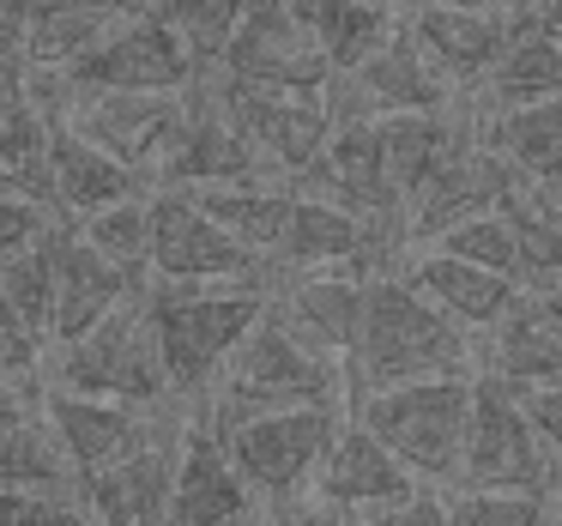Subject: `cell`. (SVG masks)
<instances>
[{"label": "cell", "instance_id": "cell-15", "mask_svg": "<svg viewBox=\"0 0 562 526\" xmlns=\"http://www.w3.org/2000/svg\"><path fill=\"white\" fill-rule=\"evenodd\" d=\"M37 417L55 429L67 466H74L79 478L110 472V466H122L127 454H139L158 436V429H151V412H127V405L86 400V393H61V388H49L37 400Z\"/></svg>", "mask_w": 562, "mask_h": 526}, {"label": "cell", "instance_id": "cell-10", "mask_svg": "<svg viewBox=\"0 0 562 526\" xmlns=\"http://www.w3.org/2000/svg\"><path fill=\"white\" fill-rule=\"evenodd\" d=\"M61 127L103 158H115L127 176H151L164 146L182 127V91H74Z\"/></svg>", "mask_w": 562, "mask_h": 526}, {"label": "cell", "instance_id": "cell-27", "mask_svg": "<svg viewBox=\"0 0 562 526\" xmlns=\"http://www.w3.org/2000/svg\"><path fill=\"white\" fill-rule=\"evenodd\" d=\"M139 194V182L115 158H103L98 146L74 139L67 127H49V212L61 224H79L91 212L115 206V200Z\"/></svg>", "mask_w": 562, "mask_h": 526}, {"label": "cell", "instance_id": "cell-11", "mask_svg": "<svg viewBox=\"0 0 562 526\" xmlns=\"http://www.w3.org/2000/svg\"><path fill=\"white\" fill-rule=\"evenodd\" d=\"M218 79V74H212ZM224 110H231L236 134H243V146L255 152L260 176L272 182V170L279 176H296L303 182L308 170L321 164V152H327L333 139V115L321 98H279V91H236L224 86Z\"/></svg>", "mask_w": 562, "mask_h": 526}, {"label": "cell", "instance_id": "cell-6", "mask_svg": "<svg viewBox=\"0 0 562 526\" xmlns=\"http://www.w3.org/2000/svg\"><path fill=\"white\" fill-rule=\"evenodd\" d=\"M333 436H339V405H296V412L236 424L231 436H218V448L236 466V478L248 484V496L284 508L308 484V472L321 466Z\"/></svg>", "mask_w": 562, "mask_h": 526}, {"label": "cell", "instance_id": "cell-3", "mask_svg": "<svg viewBox=\"0 0 562 526\" xmlns=\"http://www.w3.org/2000/svg\"><path fill=\"white\" fill-rule=\"evenodd\" d=\"M146 327L164 363V388L200 400L231 357V345L267 315V291L260 284H231V291H200V284H146Z\"/></svg>", "mask_w": 562, "mask_h": 526}, {"label": "cell", "instance_id": "cell-9", "mask_svg": "<svg viewBox=\"0 0 562 526\" xmlns=\"http://www.w3.org/2000/svg\"><path fill=\"white\" fill-rule=\"evenodd\" d=\"M146 272L158 284H206V279L260 284L267 279V267L255 255H243L182 188H164V194L146 200Z\"/></svg>", "mask_w": 562, "mask_h": 526}, {"label": "cell", "instance_id": "cell-16", "mask_svg": "<svg viewBox=\"0 0 562 526\" xmlns=\"http://www.w3.org/2000/svg\"><path fill=\"white\" fill-rule=\"evenodd\" d=\"M255 496L224 460V448L200 424L176 429V478H170V521L164 526H248Z\"/></svg>", "mask_w": 562, "mask_h": 526}, {"label": "cell", "instance_id": "cell-34", "mask_svg": "<svg viewBox=\"0 0 562 526\" xmlns=\"http://www.w3.org/2000/svg\"><path fill=\"white\" fill-rule=\"evenodd\" d=\"M0 333L37 357L49 351V260H43V236L0 260Z\"/></svg>", "mask_w": 562, "mask_h": 526}, {"label": "cell", "instance_id": "cell-36", "mask_svg": "<svg viewBox=\"0 0 562 526\" xmlns=\"http://www.w3.org/2000/svg\"><path fill=\"white\" fill-rule=\"evenodd\" d=\"M79 236H86L91 255H103L110 267H122L127 279H146V200H139V194H127V200H115V206L91 212Z\"/></svg>", "mask_w": 562, "mask_h": 526}, {"label": "cell", "instance_id": "cell-1", "mask_svg": "<svg viewBox=\"0 0 562 526\" xmlns=\"http://www.w3.org/2000/svg\"><path fill=\"white\" fill-rule=\"evenodd\" d=\"M472 376V345L448 315L424 303L405 279L393 272H369L357 291V321L339 357L345 405L369 400L387 388H412V381H448Z\"/></svg>", "mask_w": 562, "mask_h": 526}, {"label": "cell", "instance_id": "cell-5", "mask_svg": "<svg viewBox=\"0 0 562 526\" xmlns=\"http://www.w3.org/2000/svg\"><path fill=\"white\" fill-rule=\"evenodd\" d=\"M139 291H146V284H139ZM139 291L127 296V303H115L86 339L55 345V388L61 393L110 400V405H127V412H158V405L170 400Z\"/></svg>", "mask_w": 562, "mask_h": 526}, {"label": "cell", "instance_id": "cell-43", "mask_svg": "<svg viewBox=\"0 0 562 526\" xmlns=\"http://www.w3.org/2000/svg\"><path fill=\"white\" fill-rule=\"evenodd\" d=\"M0 526H49V502L19 496V490H0Z\"/></svg>", "mask_w": 562, "mask_h": 526}, {"label": "cell", "instance_id": "cell-37", "mask_svg": "<svg viewBox=\"0 0 562 526\" xmlns=\"http://www.w3.org/2000/svg\"><path fill=\"white\" fill-rule=\"evenodd\" d=\"M429 248H436V255L465 260V267H484V272H502V279H520L514 236H508V224H502L496 212H484V219H465V224H453V231L429 236Z\"/></svg>", "mask_w": 562, "mask_h": 526}, {"label": "cell", "instance_id": "cell-28", "mask_svg": "<svg viewBox=\"0 0 562 526\" xmlns=\"http://www.w3.org/2000/svg\"><path fill=\"white\" fill-rule=\"evenodd\" d=\"M496 219L514 236V260H520V291H557V267H562V219H557V188L520 182L496 200Z\"/></svg>", "mask_w": 562, "mask_h": 526}, {"label": "cell", "instance_id": "cell-33", "mask_svg": "<svg viewBox=\"0 0 562 526\" xmlns=\"http://www.w3.org/2000/svg\"><path fill=\"white\" fill-rule=\"evenodd\" d=\"M122 19H103L74 0H31V31H25V67L43 74H67L74 61H86Z\"/></svg>", "mask_w": 562, "mask_h": 526}, {"label": "cell", "instance_id": "cell-13", "mask_svg": "<svg viewBox=\"0 0 562 526\" xmlns=\"http://www.w3.org/2000/svg\"><path fill=\"white\" fill-rule=\"evenodd\" d=\"M74 91H188L194 67H188L182 43L158 25L151 13H134L86 55L67 67Z\"/></svg>", "mask_w": 562, "mask_h": 526}, {"label": "cell", "instance_id": "cell-26", "mask_svg": "<svg viewBox=\"0 0 562 526\" xmlns=\"http://www.w3.org/2000/svg\"><path fill=\"white\" fill-rule=\"evenodd\" d=\"M291 19L308 31L315 55L327 61L333 79L357 74L381 43L393 37V7L387 0H284Z\"/></svg>", "mask_w": 562, "mask_h": 526}, {"label": "cell", "instance_id": "cell-41", "mask_svg": "<svg viewBox=\"0 0 562 526\" xmlns=\"http://www.w3.org/2000/svg\"><path fill=\"white\" fill-rule=\"evenodd\" d=\"M25 31H31V0H0V86H13L25 67Z\"/></svg>", "mask_w": 562, "mask_h": 526}, {"label": "cell", "instance_id": "cell-48", "mask_svg": "<svg viewBox=\"0 0 562 526\" xmlns=\"http://www.w3.org/2000/svg\"><path fill=\"white\" fill-rule=\"evenodd\" d=\"M49 526H98V521H91L79 502H55V508H49Z\"/></svg>", "mask_w": 562, "mask_h": 526}, {"label": "cell", "instance_id": "cell-40", "mask_svg": "<svg viewBox=\"0 0 562 526\" xmlns=\"http://www.w3.org/2000/svg\"><path fill=\"white\" fill-rule=\"evenodd\" d=\"M351 526H448V502H441L436 490H412V496L387 502V508L357 514Z\"/></svg>", "mask_w": 562, "mask_h": 526}, {"label": "cell", "instance_id": "cell-12", "mask_svg": "<svg viewBox=\"0 0 562 526\" xmlns=\"http://www.w3.org/2000/svg\"><path fill=\"white\" fill-rule=\"evenodd\" d=\"M43 260H49V345L86 339L115 303H127L139 291V279H127L122 267L91 255L79 224L61 219L43 224Z\"/></svg>", "mask_w": 562, "mask_h": 526}, {"label": "cell", "instance_id": "cell-8", "mask_svg": "<svg viewBox=\"0 0 562 526\" xmlns=\"http://www.w3.org/2000/svg\"><path fill=\"white\" fill-rule=\"evenodd\" d=\"M212 74L236 91H279V98H321L333 79L284 0H248Z\"/></svg>", "mask_w": 562, "mask_h": 526}, {"label": "cell", "instance_id": "cell-21", "mask_svg": "<svg viewBox=\"0 0 562 526\" xmlns=\"http://www.w3.org/2000/svg\"><path fill=\"white\" fill-rule=\"evenodd\" d=\"M375 146H381V170H387V188L400 206H412V194L441 170L448 158H460L472 146V127L453 110H417V115H381Z\"/></svg>", "mask_w": 562, "mask_h": 526}, {"label": "cell", "instance_id": "cell-29", "mask_svg": "<svg viewBox=\"0 0 562 526\" xmlns=\"http://www.w3.org/2000/svg\"><path fill=\"white\" fill-rule=\"evenodd\" d=\"M477 146L496 152L520 182L557 188L562 182V110H557V98L520 103V110H496L484 122V139H477Z\"/></svg>", "mask_w": 562, "mask_h": 526}, {"label": "cell", "instance_id": "cell-24", "mask_svg": "<svg viewBox=\"0 0 562 526\" xmlns=\"http://www.w3.org/2000/svg\"><path fill=\"white\" fill-rule=\"evenodd\" d=\"M405 284H412L417 296H424L436 315H448L453 327H496L502 321V309L514 303V291L520 284L514 279H502V272H484V267H465V260H453V255H436V248H424V255H412L405 260V272H400Z\"/></svg>", "mask_w": 562, "mask_h": 526}, {"label": "cell", "instance_id": "cell-35", "mask_svg": "<svg viewBox=\"0 0 562 526\" xmlns=\"http://www.w3.org/2000/svg\"><path fill=\"white\" fill-rule=\"evenodd\" d=\"M243 7L248 0H146V13L182 43L194 79H206L212 67H218V55H224V43H231Z\"/></svg>", "mask_w": 562, "mask_h": 526}, {"label": "cell", "instance_id": "cell-52", "mask_svg": "<svg viewBox=\"0 0 562 526\" xmlns=\"http://www.w3.org/2000/svg\"><path fill=\"white\" fill-rule=\"evenodd\" d=\"M0 110H7V86H0Z\"/></svg>", "mask_w": 562, "mask_h": 526}, {"label": "cell", "instance_id": "cell-38", "mask_svg": "<svg viewBox=\"0 0 562 526\" xmlns=\"http://www.w3.org/2000/svg\"><path fill=\"white\" fill-rule=\"evenodd\" d=\"M448 526H550V496L460 490V496L448 502Z\"/></svg>", "mask_w": 562, "mask_h": 526}, {"label": "cell", "instance_id": "cell-23", "mask_svg": "<svg viewBox=\"0 0 562 526\" xmlns=\"http://www.w3.org/2000/svg\"><path fill=\"white\" fill-rule=\"evenodd\" d=\"M490 376L508 388H532V381L562 376V315L557 291H514L502 321L490 327Z\"/></svg>", "mask_w": 562, "mask_h": 526}, {"label": "cell", "instance_id": "cell-25", "mask_svg": "<svg viewBox=\"0 0 562 526\" xmlns=\"http://www.w3.org/2000/svg\"><path fill=\"white\" fill-rule=\"evenodd\" d=\"M562 91V49H557V7L544 13H508V49L490 67L484 98L490 110H520Z\"/></svg>", "mask_w": 562, "mask_h": 526}, {"label": "cell", "instance_id": "cell-17", "mask_svg": "<svg viewBox=\"0 0 562 526\" xmlns=\"http://www.w3.org/2000/svg\"><path fill=\"white\" fill-rule=\"evenodd\" d=\"M508 188H514V170L490 146L472 139L460 158H448L412 194V206H405V236L429 243V236L453 231V224H465V219H484V212H496V200L508 194Z\"/></svg>", "mask_w": 562, "mask_h": 526}, {"label": "cell", "instance_id": "cell-14", "mask_svg": "<svg viewBox=\"0 0 562 526\" xmlns=\"http://www.w3.org/2000/svg\"><path fill=\"white\" fill-rule=\"evenodd\" d=\"M381 260H387V236H375L363 219L339 212L333 200L291 194L267 272L291 267V272H357V279H369V272H381Z\"/></svg>", "mask_w": 562, "mask_h": 526}, {"label": "cell", "instance_id": "cell-39", "mask_svg": "<svg viewBox=\"0 0 562 526\" xmlns=\"http://www.w3.org/2000/svg\"><path fill=\"white\" fill-rule=\"evenodd\" d=\"M502 388H508V381H502ZM508 393H514V412L526 417V429L557 454L562 448V388L557 381H532V388H508Z\"/></svg>", "mask_w": 562, "mask_h": 526}, {"label": "cell", "instance_id": "cell-30", "mask_svg": "<svg viewBox=\"0 0 562 526\" xmlns=\"http://www.w3.org/2000/svg\"><path fill=\"white\" fill-rule=\"evenodd\" d=\"M200 212L231 236L243 255H255L260 267L272 260L279 248V231H284V212H291V188H272V182H236V188H194Z\"/></svg>", "mask_w": 562, "mask_h": 526}, {"label": "cell", "instance_id": "cell-51", "mask_svg": "<svg viewBox=\"0 0 562 526\" xmlns=\"http://www.w3.org/2000/svg\"><path fill=\"white\" fill-rule=\"evenodd\" d=\"M248 526H279V521H248Z\"/></svg>", "mask_w": 562, "mask_h": 526}, {"label": "cell", "instance_id": "cell-32", "mask_svg": "<svg viewBox=\"0 0 562 526\" xmlns=\"http://www.w3.org/2000/svg\"><path fill=\"white\" fill-rule=\"evenodd\" d=\"M0 194L49 212V122L31 103H19L13 91H7V110H0Z\"/></svg>", "mask_w": 562, "mask_h": 526}, {"label": "cell", "instance_id": "cell-47", "mask_svg": "<svg viewBox=\"0 0 562 526\" xmlns=\"http://www.w3.org/2000/svg\"><path fill=\"white\" fill-rule=\"evenodd\" d=\"M279 526H351V521H345V514H333V508H321V502H315V508L291 514V521H279Z\"/></svg>", "mask_w": 562, "mask_h": 526}, {"label": "cell", "instance_id": "cell-50", "mask_svg": "<svg viewBox=\"0 0 562 526\" xmlns=\"http://www.w3.org/2000/svg\"><path fill=\"white\" fill-rule=\"evenodd\" d=\"M508 13H544V7H557V0H502Z\"/></svg>", "mask_w": 562, "mask_h": 526}, {"label": "cell", "instance_id": "cell-18", "mask_svg": "<svg viewBox=\"0 0 562 526\" xmlns=\"http://www.w3.org/2000/svg\"><path fill=\"white\" fill-rule=\"evenodd\" d=\"M170 478H176V441L158 429L122 466L79 478V508L98 526H164L170 521Z\"/></svg>", "mask_w": 562, "mask_h": 526}, {"label": "cell", "instance_id": "cell-31", "mask_svg": "<svg viewBox=\"0 0 562 526\" xmlns=\"http://www.w3.org/2000/svg\"><path fill=\"white\" fill-rule=\"evenodd\" d=\"M0 490H19V496H37V502H79V472L67 466L61 441H55V429L37 417V405H31V417L13 429V436L0 441Z\"/></svg>", "mask_w": 562, "mask_h": 526}, {"label": "cell", "instance_id": "cell-22", "mask_svg": "<svg viewBox=\"0 0 562 526\" xmlns=\"http://www.w3.org/2000/svg\"><path fill=\"white\" fill-rule=\"evenodd\" d=\"M357 291H363L357 272H296L279 296H267V309L303 351L339 363L357 321Z\"/></svg>", "mask_w": 562, "mask_h": 526}, {"label": "cell", "instance_id": "cell-42", "mask_svg": "<svg viewBox=\"0 0 562 526\" xmlns=\"http://www.w3.org/2000/svg\"><path fill=\"white\" fill-rule=\"evenodd\" d=\"M43 224H49V212H37V206H25V200H7V194H0V260L37 243Z\"/></svg>", "mask_w": 562, "mask_h": 526}, {"label": "cell", "instance_id": "cell-2", "mask_svg": "<svg viewBox=\"0 0 562 526\" xmlns=\"http://www.w3.org/2000/svg\"><path fill=\"white\" fill-rule=\"evenodd\" d=\"M200 400H206L200 429L218 441V436H231L236 424H248V417L296 412V405H345V381H339V363L303 351L267 309V315L231 345V357L218 363V376H212V388L200 393Z\"/></svg>", "mask_w": 562, "mask_h": 526}, {"label": "cell", "instance_id": "cell-49", "mask_svg": "<svg viewBox=\"0 0 562 526\" xmlns=\"http://www.w3.org/2000/svg\"><path fill=\"white\" fill-rule=\"evenodd\" d=\"M417 7H448V13H496L502 0H417Z\"/></svg>", "mask_w": 562, "mask_h": 526}, {"label": "cell", "instance_id": "cell-4", "mask_svg": "<svg viewBox=\"0 0 562 526\" xmlns=\"http://www.w3.org/2000/svg\"><path fill=\"white\" fill-rule=\"evenodd\" d=\"M351 424L369 429L405 478H429V484H460V454H465V424H472V376L448 381H412V388H387L351 405Z\"/></svg>", "mask_w": 562, "mask_h": 526}, {"label": "cell", "instance_id": "cell-46", "mask_svg": "<svg viewBox=\"0 0 562 526\" xmlns=\"http://www.w3.org/2000/svg\"><path fill=\"white\" fill-rule=\"evenodd\" d=\"M74 7H91V13H103V19H134V13H146V0H74Z\"/></svg>", "mask_w": 562, "mask_h": 526}, {"label": "cell", "instance_id": "cell-19", "mask_svg": "<svg viewBox=\"0 0 562 526\" xmlns=\"http://www.w3.org/2000/svg\"><path fill=\"white\" fill-rule=\"evenodd\" d=\"M412 490L417 484L405 478V466L357 424H339V436L327 441V454H321L315 502L333 508V514H345V521H357V514H369V508H387V502L412 496Z\"/></svg>", "mask_w": 562, "mask_h": 526}, {"label": "cell", "instance_id": "cell-44", "mask_svg": "<svg viewBox=\"0 0 562 526\" xmlns=\"http://www.w3.org/2000/svg\"><path fill=\"white\" fill-rule=\"evenodd\" d=\"M31 405H37V400H31V393L19 388V381H0V441H7L19 424H25V417H31Z\"/></svg>", "mask_w": 562, "mask_h": 526}, {"label": "cell", "instance_id": "cell-45", "mask_svg": "<svg viewBox=\"0 0 562 526\" xmlns=\"http://www.w3.org/2000/svg\"><path fill=\"white\" fill-rule=\"evenodd\" d=\"M37 363H43L37 351H25L19 339H7V333H0V381H19V376H31Z\"/></svg>", "mask_w": 562, "mask_h": 526}, {"label": "cell", "instance_id": "cell-7", "mask_svg": "<svg viewBox=\"0 0 562 526\" xmlns=\"http://www.w3.org/2000/svg\"><path fill=\"white\" fill-rule=\"evenodd\" d=\"M465 490H508V496H550L557 484V454L526 429L514 412V393L496 376H472V424L460 454Z\"/></svg>", "mask_w": 562, "mask_h": 526}, {"label": "cell", "instance_id": "cell-20", "mask_svg": "<svg viewBox=\"0 0 562 526\" xmlns=\"http://www.w3.org/2000/svg\"><path fill=\"white\" fill-rule=\"evenodd\" d=\"M412 49L436 67L448 86H484L490 67L508 49V13H448V7H412L405 13Z\"/></svg>", "mask_w": 562, "mask_h": 526}]
</instances>
